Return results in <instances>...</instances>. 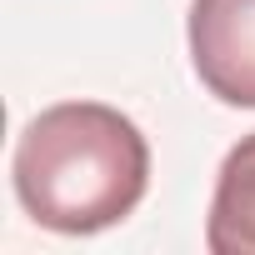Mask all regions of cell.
<instances>
[{
    "label": "cell",
    "mask_w": 255,
    "mask_h": 255,
    "mask_svg": "<svg viewBox=\"0 0 255 255\" xmlns=\"http://www.w3.org/2000/svg\"><path fill=\"white\" fill-rule=\"evenodd\" d=\"M10 180L35 225L55 235H95L140 205L150 185V145L115 105L65 100L20 130Z\"/></svg>",
    "instance_id": "obj_1"
},
{
    "label": "cell",
    "mask_w": 255,
    "mask_h": 255,
    "mask_svg": "<svg viewBox=\"0 0 255 255\" xmlns=\"http://www.w3.org/2000/svg\"><path fill=\"white\" fill-rule=\"evenodd\" d=\"M190 60L200 85L240 110H255V0H190Z\"/></svg>",
    "instance_id": "obj_2"
},
{
    "label": "cell",
    "mask_w": 255,
    "mask_h": 255,
    "mask_svg": "<svg viewBox=\"0 0 255 255\" xmlns=\"http://www.w3.org/2000/svg\"><path fill=\"white\" fill-rule=\"evenodd\" d=\"M210 255H255V130L230 145L205 215Z\"/></svg>",
    "instance_id": "obj_3"
}]
</instances>
